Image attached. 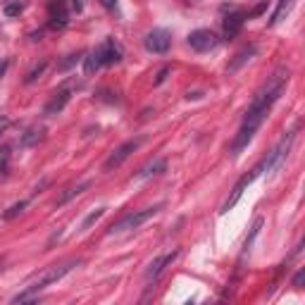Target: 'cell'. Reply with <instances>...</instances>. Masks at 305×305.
<instances>
[{
  "label": "cell",
  "mask_w": 305,
  "mask_h": 305,
  "mask_svg": "<svg viewBox=\"0 0 305 305\" xmlns=\"http://www.w3.org/2000/svg\"><path fill=\"white\" fill-rule=\"evenodd\" d=\"M289 76H291L289 67H279L277 72L272 74V79H269L267 84H265L255 93L253 103L248 105V110H245V115H244L241 129H239V134L234 136L232 148H229L234 158H239V155H241V150H244V148L253 141V136L257 134V129L265 124V120L269 117L272 105H274V103L281 98L284 88H286V84H289Z\"/></svg>",
  "instance_id": "obj_1"
},
{
  "label": "cell",
  "mask_w": 305,
  "mask_h": 305,
  "mask_svg": "<svg viewBox=\"0 0 305 305\" xmlns=\"http://www.w3.org/2000/svg\"><path fill=\"white\" fill-rule=\"evenodd\" d=\"M76 265H79V260H64V262H60V265H50L48 269H43V272H41V277H38L31 286H26V291H22V293H17V296H14L12 303H26V301H34L43 289H48L50 284L60 281L62 277H64V274H69Z\"/></svg>",
  "instance_id": "obj_2"
},
{
  "label": "cell",
  "mask_w": 305,
  "mask_h": 305,
  "mask_svg": "<svg viewBox=\"0 0 305 305\" xmlns=\"http://www.w3.org/2000/svg\"><path fill=\"white\" fill-rule=\"evenodd\" d=\"M122 58H124L122 46L115 38H105L98 48H93L84 58V69H86V74H96L100 67H110V64L122 62Z\"/></svg>",
  "instance_id": "obj_3"
},
{
  "label": "cell",
  "mask_w": 305,
  "mask_h": 305,
  "mask_svg": "<svg viewBox=\"0 0 305 305\" xmlns=\"http://www.w3.org/2000/svg\"><path fill=\"white\" fill-rule=\"evenodd\" d=\"M296 131H298V124L293 126L291 131H286V134L279 138V143L269 150L265 158L260 160V165H257V170H260V174L265 172V174H274L277 170H281L284 167V162H286V158H289V153H291V146L293 141H296Z\"/></svg>",
  "instance_id": "obj_4"
},
{
  "label": "cell",
  "mask_w": 305,
  "mask_h": 305,
  "mask_svg": "<svg viewBox=\"0 0 305 305\" xmlns=\"http://www.w3.org/2000/svg\"><path fill=\"white\" fill-rule=\"evenodd\" d=\"M160 210H162V203H158V205H153V208H143V210H134V212H129V215H124L120 222H115L110 229H108V234L110 236H115V234H124V232H131V229H138L141 224H146L150 217H155Z\"/></svg>",
  "instance_id": "obj_5"
},
{
  "label": "cell",
  "mask_w": 305,
  "mask_h": 305,
  "mask_svg": "<svg viewBox=\"0 0 305 305\" xmlns=\"http://www.w3.org/2000/svg\"><path fill=\"white\" fill-rule=\"evenodd\" d=\"M146 143V136H136V138H129V141H124L122 146L117 148L115 153H112L110 158L105 160V165H103V172L108 174V172H112V170H117L120 165H124L126 160H129V155L131 153H136L138 148Z\"/></svg>",
  "instance_id": "obj_6"
},
{
  "label": "cell",
  "mask_w": 305,
  "mask_h": 305,
  "mask_svg": "<svg viewBox=\"0 0 305 305\" xmlns=\"http://www.w3.org/2000/svg\"><path fill=\"white\" fill-rule=\"evenodd\" d=\"M188 46L195 50V53H210L220 46V36L210 29H195L188 34Z\"/></svg>",
  "instance_id": "obj_7"
},
{
  "label": "cell",
  "mask_w": 305,
  "mask_h": 305,
  "mask_svg": "<svg viewBox=\"0 0 305 305\" xmlns=\"http://www.w3.org/2000/svg\"><path fill=\"white\" fill-rule=\"evenodd\" d=\"M257 177H260V170H250L248 172V174H244V177H241V179H239V182L234 183V188H232V195H229V198H227V200H224V205H222V215H224V212H229V210L234 208V205H236V203H239V200H241V195H244V191L245 188H248V186H250V183L255 182Z\"/></svg>",
  "instance_id": "obj_8"
},
{
  "label": "cell",
  "mask_w": 305,
  "mask_h": 305,
  "mask_svg": "<svg viewBox=\"0 0 305 305\" xmlns=\"http://www.w3.org/2000/svg\"><path fill=\"white\" fill-rule=\"evenodd\" d=\"M143 46L148 53H155V55H165L172 46V34L167 29H153L146 38H143Z\"/></svg>",
  "instance_id": "obj_9"
},
{
  "label": "cell",
  "mask_w": 305,
  "mask_h": 305,
  "mask_svg": "<svg viewBox=\"0 0 305 305\" xmlns=\"http://www.w3.org/2000/svg\"><path fill=\"white\" fill-rule=\"evenodd\" d=\"M48 26L53 31H60L69 22V10H67V0H50L48 2Z\"/></svg>",
  "instance_id": "obj_10"
},
{
  "label": "cell",
  "mask_w": 305,
  "mask_h": 305,
  "mask_svg": "<svg viewBox=\"0 0 305 305\" xmlns=\"http://www.w3.org/2000/svg\"><path fill=\"white\" fill-rule=\"evenodd\" d=\"M69 98H72V86L64 84L60 91H55L53 98H50L48 103H46V108H43V115H60L64 108H67V103H69Z\"/></svg>",
  "instance_id": "obj_11"
},
{
  "label": "cell",
  "mask_w": 305,
  "mask_h": 305,
  "mask_svg": "<svg viewBox=\"0 0 305 305\" xmlns=\"http://www.w3.org/2000/svg\"><path fill=\"white\" fill-rule=\"evenodd\" d=\"M245 12H241V10H236V12H229L227 17H224V22H222V26H224V38L227 41H232V38H236L239 34H241V29H244L245 24Z\"/></svg>",
  "instance_id": "obj_12"
},
{
  "label": "cell",
  "mask_w": 305,
  "mask_h": 305,
  "mask_svg": "<svg viewBox=\"0 0 305 305\" xmlns=\"http://www.w3.org/2000/svg\"><path fill=\"white\" fill-rule=\"evenodd\" d=\"M179 257V250H172V253H165V255H160V257H155L153 262H150V267H148V272H146V279L148 281H155L165 272V269L170 267L172 262Z\"/></svg>",
  "instance_id": "obj_13"
},
{
  "label": "cell",
  "mask_w": 305,
  "mask_h": 305,
  "mask_svg": "<svg viewBox=\"0 0 305 305\" xmlns=\"http://www.w3.org/2000/svg\"><path fill=\"white\" fill-rule=\"evenodd\" d=\"M167 170V160L165 158H155L150 160L146 167H141V170L136 172V182H146V179H150V177H158V174H162V172Z\"/></svg>",
  "instance_id": "obj_14"
},
{
  "label": "cell",
  "mask_w": 305,
  "mask_h": 305,
  "mask_svg": "<svg viewBox=\"0 0 305 305\" xmlns=\"http://www.w3.org/2000/svg\"><path fill=\"white\" fill-rule=\"evenodd\" d=\"M255 55H257V48H255V46H248V48L239 50V53H236V55H234V60L229 62V67H227V72H229V74L239 72V69H241V67H244L245 62H248V60H253V58H255Z\"/></svg>",
  "instance_id": "obj_15"
},
{
  "label": "cell",
  "mask_w": 305,
  "mask_h": 305,
  "mask_svg": "<svg viewBox=\"0 0 305 305\" xmlns=\"http://www.w3.org/2000/svg\"><path fill=\"white\" fill-rule=\"evenodd\" d=\"M86 188H91V182H88V179H86V182H79L76 186H69V188H67L60 198H58V203H55V205H58V208H62V205H64V203H69L72 198H76V195L84 193Z\"/></svg>",
  "instance_id": "obj_16"
},
{
  "label": "cell",
  "mask_w": 305,
  "mask_h": 305,
  "mask_svg": "<svg viewBox=\"0 0 305 305\" xmlns=\"http://www.w3.org/2000/svg\"><path fill=\"white\" fill-rule=\"evenodd\" d=\"M293 2H296V0H279V2H277V10H274V12H272V17H269L267 26H277V24H279L281 19L291 12Z\"/></svg>",
  "instance_id": "obj_17"
},
{
  "label": "cell",
  "mask_w": 305,
  "mask_h": 305,
  "mask_svg": "<svg viewBox=\"0 0 305 305\" xmlns=\"http://www.w3.org/2000/svg\"><path fill=\"white\" fill-rule=\"evenodd\" d=\"M38 141H43V129H36V126H34V129H29V131L19 138V146L31 148V146H36Z\"/></svg>",
  "instance_id": "obj_18"
},
{
  "label": "cell",
  "mask_w": 305,
  "mask_h": 305,
  "mask_svg": "<svg viewBox=\"0 0 305 305\" xmlns=\"http://www.w3.org/2000/svg\"><path fill=\"white\" fill-rule=\"evenodd\" d=\"M262 224H265V220L262 217H257L255 222H253V227H250V234H248V239L244 241V253H241V257L250 250V245H253V241H255V236L260 234V229H262Z\"/></svg>",
  "instance_id": "obj_19"
},
{
  "label": "cell",
  "mask_w": 305,
  "mask_h": 305,
  "mask_svg": "<svg viewBox=\"0 0 305 305\" xmlns=\"http://www.w3.org/2000/svg\"><path fill=\"white\" fill-rule=\"evenodd\" d=\"M48 69V60H41L38 64H34L31 69H29V74H26V79H24V84H34L36 79H41L43 76V72Z\"/></svg>",
  "instance_id": "obj_20"
},
{
  "label": "cell",
  "mask_w": 305,
  "mask_h": 305,
  "mask_svg": "<svg viewBox=\"0 0 305 305\" xmlns=\"http://www.w3.org/2000/svg\"><path fill=\"white\" fill-rule=\"evenodd\" d=\"M79 60H81V55H79V53H72V55H67V58H64L62 62H58V72H67V69H72V67Z\"/></svg>",
  "instance_id": "obj_21"
},
{
  "label": "cell",
  "mask_w": 305,
  "mask_h": 305,
  "mask_svg": "<svg viewBox=\"0 0 305 305\" xmlns=\"http://www.w3.org/2000/svg\"><path fill=\"white\" fill-rule=\"evenodd\" d=\"M103 215H105V208H98V210H93V212H91V215H88V217H86V220L81 222V232H86V229H91V224H96V222L100 220Z\"/></svg>",
  "instance_id": "obj_22"
},
{
  "label": "cell",
  "mask_w": 305,
  "mask_h": 305,
  "mask_svg": "<svg viewBox=\"0 0 305 305\" xmlns=\"http://www.w3.org/2000/svg\"><path fill=\"white\" fill-rule=\"evenodd\" d=\"M26 205H29V200H19V203H14L12 208L7 210V212H5L2 217H5V220H14V217H17L19 212H24V208H26Z\"/></svg>",
  "instance_id": "obj_23"
},
{
  "label": "cell",
  "mask_w": 305,
  "mask_h": 305,
  "mask_svg": "<svg viewBox=\"0 0 305 305\" xmlns=\"http://www.w3.org/2000/svg\"><path fill=\"white\" fill-rule=\"evenodd\" d=\"M5 17H17V14H22L24 12V5L22 2H10V5H5Z\"/></svg>",
  "instance_id": "obj_24"
},
{
  "label": "cell",
  "mask_w": 305,
  "mask_h": 305,
  "mask_svg": "<svg viewBox=\"0 0 305 305\" xmlns=\"http://www.w3.org/2000/svg\"><path fill=\"white\" fill-rule=\"evenodd\" d=\"M267 7H269V2H267V0H260V2L255 5V7L250 10V12H245V17H248V19H253V17H260V14L265 12Z\"/></svg>",
  "instance_id": "obj_25"
},
{
  "label": "cell",
  "mask_w": 305,
  "mask_h": 305,
  "mask_svg": "<svg viewBox=\"0 0 305 305\" xmlns=\"http://www.w3.org/2000/svg\"><path fill=\"white\" fill-rule=\"evenodd\" d=\"M170 72H172V67H160L158 69V74H155V79H153V86H160V84H165V79L170 76Z\"/></svg>",
  "instance_id": "obj_26"
},
{
  "label": "cell",
  "mask_w": 305,
  "mask_h": 305,
  "mask_svg": "<svg viewBox=\"0 0 305 305\" xmlns=\"http://www.w3.org/2000/svg\"><path fill=\"white\" fill-rule=\"evenodd\" d=\"M303 279H305V272L303 269H298L296 277H293V286H296V289H303Z\"/></svg>",
  "instance_id": "obj_27"
},
{
  "label": "cell",
  "mask_w": 305,
  "mask_h": 305,
  "mask_svg": "<svg viewBox=\"0 0 305 305\" xmlns=\"http://www.w3.org/2000/svg\"><path fill=\"white\" fill-rule=\"evenodd\" d=\"M86 5V0H69V7H72L74 12H81Z\"/></svg>",
  "instance_id": "obj_28"
},
{
  "label": "cell",
  "mask_w": 305,
  "mask_h": 305,
  "mask_svg": "<svg viewBox=\"0 0 305 305\" xmlns=\"http://www.w3.org/2000/svg\"><path fill=\"white\" fill-rule=\"evenodd\" d=\"M7 67H10V60H7V58H2V60H0V79L5 76V72H7Z\"/></svg>",
  "instance_id": "obj_29"
},
{
  "label": "cell",
  "mask_w": 305,
  "mask_h": 305,
  "mask_svg": "<svg viewBox=\"0 0 305 305\" xmlns=\"http://www.w3.org/2000/svg\"><path fill=\"white\" fill-rule=\"evenodd\" d=\"M7 124H10V120H7L5 115H0V134H2V131L7 129Z\"/></svg>",
  "instance_id": "obj_30"
},
{
  "label": "cell",
  "mask_w": 305,
  "mask_h": 305,
  "mask_svg": "<svg viewBox=\"0 0 305 305\" xmlns=\"http://www.w3.org/2000/svg\"><path fill=\"white\" fill-rule=\"evenodd\" d=\"M100 2H103L108 10H115V5H117V0H100Z\"/></svg>",
  "instance_id": "obj_31"
},
{
  "label": "cell",
  "mask_w": 305,
  "mask_h": 305,
  "mask_svg": "<svg viewBox=\"0 0 305 305\" xmlns=\"http://www.w3.org/2000/svg\"><path fill=\"white\" fill-rule=\"evenodd\" d=\"M188 100H198V98H203V93H200V91H193V93H188Z\"/></svg>",
  "instance_id": "obj_32"
}]
</instances>
